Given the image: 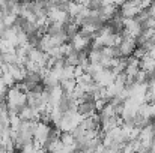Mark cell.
<instances>
[{
    "instance_id": "277c9868",
    "label": "cell",
    "mask_w": 155,
    "mask_h": 153,
    "mask_svg": "<svg viewBox=\"0 0 155 153\" xmlns=\"http://www.w3.org/2000/svg\"><path fill=\"white\" fill-rule=\"evenodd\" d=\"M78 113H80L83 117H91L94 113H97L95 101H91V99L81 101L78 104Z\"/></svg>"
},
{
    "instance_id": "8992f818",
    "label": "cell",
    "mask_w": 155,
    "mask_h": 153,
    "mask_svg": "<svg viewBox=\"0 0 155 153\" xmlns=\"http://www.w3.org/2000/svg\"><path fill=\"white\" fill-rule=\"evenodd\" d=\"M140 69L146 71V72L149 74V77L154 75V72H155V59L154 57H151L148 53L140 59Z\"/></svg>"
},
{
    "instance_id": "7c38bea8",
    "label": "cell",
    "mask_w": 155,
    "mask_h": 153,
    "mask_svg": "<svg viewBox=\"0 0 155 153\" xmlns=\"http://www.w3.org/2000/svg\"><path fill=\"white\" fill-rule=\"evenodd\" d=\"M151 152H155V140L152 141V144H151Z\"/></svg>"
},
{
    "instance_id": "5b68a950",
    "label": "cell",
    "mask_w": 155,
    "mask_h": 153,
    "mask_svg": "<svg viewBox=\"0 0 155 153\" xmlns=\"http://www.w3.org/2000/svg\"><path fill=\"white\" fill-rule=\"evenodd\" d=\"M142 9L139 6H134V5H130L128 2H125L122 6H120V15L124 18H136L139 15Z\"/></svg>"
},
{
    "instance_id": "9c48e42d",
    "label": "cell",
    "mask_w": 155,
    "mask_h": 153,
    "mask_svg": "<svg viewBox=\"0 0 155 153\" xmlns=\"http://www.w3.org/2000/svg\"><path fill=\"white\" fill-rule=\"evenodd\" d=\"M17 18H18V15H15V14H12V12H8V14H5L3 21H5L6 27H11V26H14V24L17 23Z\"/></svg>"
},
{
    "instance_id": "3957f363",
    "label": "cell",
    "mask_w": 155,
    "mask_h": 153,
    "mask_svg": "<svg viewBox=\"0 0 155 153\" xmlns=\"http://www.w3.org/2000/svg\"><path fill=\"white\" fill-rule=\"evenodd\" d=\"M69 42L72 44V47L77 51H89L91 44H92V39H91L89 36H84V35H81V33L78 32L75 36L71 38Z\"/></svg>"
},
{
    "instance_id": "52a82bcc",
    "label": "cell",
    "mask_w": 155,
    "mask_h": 153,
    "mask_svg": "<svg viewBox=\"0 0 155 153\" xmlns=\"http://www.w3.org/2000/svg\"><path fill=\"white\" fill-rule=\"evenodd\" d=\"M60 86L63 89L65 93H72L77 87V80L75 78H71V80H62L60 81Z\"/></svg>"
},
{
    "instance_id": "8fae6325",
    "label": "cell",
    "mask_w": 155,
    "mask_h": 153,
    "mask_svg": "<svg viewBox=\"0 0 155 153\" xmlns=\"http://www.w3.org/2000/svg\"><path fill=\"white\" fill-rule=\"evenodd\" d=\"M148 54H149L151 57H154V59H155V45H152V47L148 50Z\"/></svg>"
},
{
    "instance_id": "6da1fadb",
    "label": "cell",
    "mask_w": 155,
    "mask_h": 153,
    "mask_svg": "<svg viewBox=\"0 0 155 153\" xmlns=\"http://www.w3.org/2000/svg\"><path fill=\"white\" fill-rule=\"evenodd\" d=\"M6 104L11 113H20V110L27 105V92H24L18 83H15L6 93Z\"/></svg>"
},
{
    "instance_id": "7a4b0ae2",
    "label": "cell",
    "mask_w": 155,
    "mask_h": 153,
    "mask_svg": "<svg viewBox=\"0 0 155 153\" xmlns=\"http://www.w3.org/2000/svg\"><path fill=\"white\" fill-rule=\"evenodd\" d=\"M137 47H139V44H137L136 38H133V36H122V42L119 44V50H120L122 57L133 56V53H134V50Z\"/></svg>"
},
{
    "instance_id": "ba28073f",
    "label": "cell",
    "mask_w": 155,
    "mask_h": 153,
    "mask_svg": "<svg viewBox=\"0 0 155 153\" xmlns=\"http://www.w3.org/2000/svg\"><path fill=\"white\" fill-rule=\"evenodd\" d=\"M136 83H140V84H146L149 81V74L143 69H139V72L136 74Z\"/></svg>"
},
{
    "instance_id": "30bf717a",
    "label": "cell",
    "mask_w": 155,
    "mask_h": 153,
    "mask_svg": "<svg viewBox=\"0 0 155 153\" xmlns=\"http://www.w3.org/2000/svg\"><path fill=\"white\" fill-rule=\"evenodd\" d=\"M5 29H6V24H5L3 20H0V36H2V33L5 32Z\"/></svg>"
}]
</instances>
